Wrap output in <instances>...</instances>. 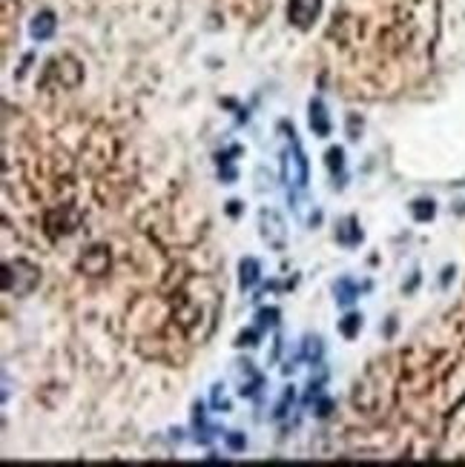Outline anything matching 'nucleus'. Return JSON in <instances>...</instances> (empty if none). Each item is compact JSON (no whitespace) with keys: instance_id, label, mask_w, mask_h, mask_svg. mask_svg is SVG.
<instances>
[{"instance_id":"1","label":"nucleus","mask_w":465,"mask_h":467,"mask_svg":"<svg viewBox=\"0 0 465 467\" xmlns=\"http://www.w3.org/2000/svg\"><path fill=\"white\" fill-rule=\"evenodd\" d=\"M319 12V0H293L291 4V20L296 26H308Z\"/></svg>"},{"instance_id":"2","label":"nucleus","mask_w":465,"mask_h":467,"mask_svg":"<svg viewBox=\"0 0 465 467\" xmlns=\"http://www.w3.org/2000/svg\"><path fill=\"white\" fill-rule=\"evenodd\" d=\"M52 29H55V17H52L49 12H44L40 17H35V24H32V35H35V37H49Z\"/></svg>"},{"instance_id":"3","label":"nucleus","mask_w":465,"mask_h":467,"mask_svg":"<svg viewBox=\"0 0 465 467\" xmlns=\"http://www.w3.org/2000/svg\"><path fill=\"white\" fill-rule=\"evenodd\" d=\"M311 124L319 135L328 132V118H325V109H322V104H313L311 107Z\"/></svg>"},{"instance_id":"4","label":"nucleus","mask_w":465,"mask_h":467,"mask_svg":"<svg viewBox=\"0 0 465 467\" xmlns=\"http://www.w3.org/2000/svg\"><path fill=\"white\" fill-rule=\"evenodd\" d=\"M241 281H245V284H253L256 281V264L253 261H248V275H241Z\"/></svg>"}]
</instances>
